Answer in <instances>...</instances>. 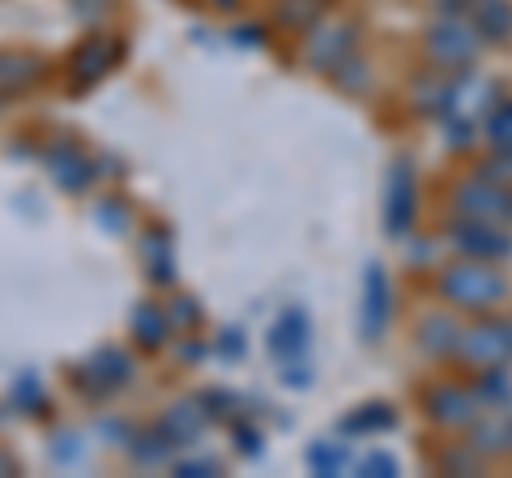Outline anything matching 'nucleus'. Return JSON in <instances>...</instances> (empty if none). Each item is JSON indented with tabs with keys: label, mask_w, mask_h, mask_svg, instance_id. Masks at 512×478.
I'll list each match as a JSON object with an SVG mask.
<instances>
[{
	"label": "nucleus",
	"mask_w": 512,
	"mask_h": 478,
	"mask_svg": "<svg viewBox=\"0 0 512 478\" xmlns=\"http://www.w3.org/2000/svg\"><path fill=\"white\" fill-rule=\"evenodd\" d=\"M440 295L448 299L453 308H466V312H487L495 308L500 299L508 295V282L504 274L495 269V261H457V265H448L444 274H440Z\"/></svg>",
	"instance_id": "f257e3e1"
},
{
	"label": "nucleus",
	"mask_w": 512,
	"mask_h": 478,
	"mask_svg": "<svg viewBox=\"0 0 512 478\" xmlns=\"http://www.w3.org/2000/svg\"><path fill=\"white\" fill-rule=\"evenodd\" d=\"M483 43L487 39L478 35L470 18H440L436 26L427 30V60L436 69L457 73V69L474 65V56L483 52Z\"/></svg>",
	"instance_id": "f03ea898"
},
{
	"label": "nucleus",
	"mask_w": 512,
	"mask_h": 478,
	"mask_svg": "<svg viewBox=\"0 0 512 478\" xmlns=\"http://www.w3.org/2000/svg\"><path fill=\"white\" fill-rule=\"evenodd\" d=\"M453 205L461 218L491 222V227H512V188L487 180L483 171L453 188Z\"/></svg>",
	"instance_id": "7ed1b4c3"
},
{
	"label": "nucleus",
	"mask_w": 512,
	"mask_h": 478,
	"mask_svg": "<svg viewBox=\"0 0 512 478\" xmlns=\"http://www.w3.org/2000/svg\"><path fill=\"white\" fill-rule=\"evenodd\" d=\"M453 355L470 368H504L512 359V325L504 321H478L457 333Z\"/></svg>",
	"instance_id": "20e7f679"
},
{
	"label": "nucleus",
	"mask_w": 512,
	"mask_h": 478,
	"mask_svg": "<svg viewBox=\"0 0 512 478\" xmlns=\"http://www.w3.org/2000/svg\"><path fill=\"white\" fill-rule=\"evenodd\" d=\"M448 244H453L461 257H474V261H504L512 252V239L504 235V227L474 222V218L453 222V227H448Z\"/></svg>",
	"instance_id": "39448f33"
},
{
	"label": "nucleus",
	"mask_w": 512,
	"mask_h": 478,
	"mask_svg": "<svg viewBox=\"0 0 512 478\" xmlns=\"http://www.w3.org/2000/svg\"><path fill=\"white\" fill-rule=\"evenodd\" d=\"M350 47H355V26L350 22H312L308 26V60L316 69H333L338 60H346L350 56Z\"/></svg>",
	"instance_id": "423d86ee"
},
{
	"label": "nucleus",
	"mask_w": 512,
	"mask_h": 478,
	"mask_svg": "<svg viewBox=\"0 0 512 478\" xmlns=\"http://www.w3.org/2000/svg\"><path fill=\"white\" fill-rule=\"evenodd\" d=\"M427 406L431 414L444 423V427H470L478 419V393L474 389H461V385H436L427 393Z\"/></svg>",
	"instance_id": "0eeeda50"
},
{
	"label": "nucleus",
	"mask_w": 512,
	"mask_h": 478,
	"mask_svg": "<svg viewBox=\"0 0 512 478\" xmlns=\"http://www.w3.org/2000/svg\"><path fill=\"white\" fill-rule=\"evenodd\" d=\"M410 218H414V171L406 163H397L389 180V218L384 222H389L393 235H406Z\"/></svg>",
	"instance_id": "6e6552de"
},
{
	"label": "nucleus",
	"mask_w": 512,
	"mask_h": 478,
	"mask_svg": "<svg viewBox=\"0 0 512 478\" xmlns=\"http://www.w3.org/2000/svg\"><path fill=\"white\" fill-rule=\"evenodd\" d=\"M466 18L483 39H508L512 35V0H470Z\"/></svg>",
	"instance_id": "1a4fd4ad"
},
{
	"label": "nucleus",
	"mask_w": 512,
	"mask_h": 478,
	"mask_svg": "<svg viewBox=\"0 0 512 478\" xmlns=\"http://www.w3.org/2000/svg\"><path fill=\"white\" fill-rule=\"evenodd\" d=\"M384 312H389V282H384L380 265H372L367 269V286H363V329H367V338H380Z\"/></svg>",
	"instance_id": "9d476101"
},
{
	"label": "nucleus",
	"mask_w": 512,
	"mask_h": 478,
	"mask_svg": "<svg viewBox=\"0 0 512 478\" xmlns=\"http://www.w3.org/2000/svg\"><path fill=\"white\" fill-rule=\"evenodd\" d=\"M116 56H120V43H116V39L94 35V39L82 47V52H77V82H94V77H103Z\"/></svg>",
	"instance_id": "9b49d317"
},
{
	"label": "nucleus",
	"mask_w": 512,
	"mask_h": 478,
	"mask_svg": "<svg viewBox=\"0 0 512 478\" xmlns=\"http://www.w3.org/2000/svg\"><path fill=\"white\" fill-rule=\"evenodd\" d=\"M457 333L461 325L453 321V316H427V325H423V350L427 355H453V346H457Z\"/></svg>",
	"instance_id": "f8f14e48"
},
{
	"label": "nucleus",
	"mask_w": 512,
	"mask_h": 478,
	"mask_svg": "<svg viewBox=\"0 0 512 478\" xmlns=\"http://www.w3.org/2000/svg\"><path fill=\"white\" fill-rule=\"evenodd\" d=\"M303 342H308V316L295 308V312H286L282 325L274 329V350H278V355H286V350H291V355H299Z\"/></svg>",
	"instance_id": "ddd939ff"
},
{
	"label": "nucleus",
	"mask_w": 512,
	"mask_h": 478,
	"mask_svg": "<svg viewBox=\"0 0 512 478\" xmlns=\"http://www.w3.org/2000/svg\"><path fill=\"white\" fill-rule=\"evenodd\" d=\"M201 427H205V419H201V414L192 410V406H175V410L167 414V440H171V444H188L192 436L201 432Z\"/></svg>",
	"instance_id": "4468645a"
},
{
	"label": "nucleus",
	"mask_w": 512,
	"mask_h": 478,
	"mask_svg": "<svg viewBox=\"0 0 512 478\" xmlns=\"http://www.w3.org/2000/svg\"><path fill=\"white\" fill-rule=\"evenodd\" d=\"M320 9H325V0H282V5H278V18H282L286 26L308 30V26L320 18Z\"/></svg>",
	"instance_id": "2eb2a0df"
},
{
	"label": "nucleus",
	"mask_w": 512,
	"mask_h": 478,
	"mask_svg": "<svg viewBox=\"0 0 512 478\" xmlns=\"http://www.w3.org/2000/svg\"><path fill=\"white\" fill-rule=\"evenodd\" d=\"M487 141L495 150H512V103L487 111Z\"/></svg>",
	"instance_id": "dca6fc26"
},
{
	"label": "nucleus",
	"mask_w": 512,
	"mask_h": 478,
	"mask_svg": "<svg viewBox=\"0 0 512 478\" xmlns=\"http://www.w3.org/2000/svg\"><path fill=\"white\" fill-rule=\"evenodd\" d=\"M73 167H86V158H82V154H73L69 146H60V150L52 154V171L60 175V184L82 188V184H86V171H73Z\"/></svg>",
	"instance_id": "f3484780"
},
{
	"label": "nucleus",
	"mask_w": 512,
	"mask_h": 478,
	"mask_svg": "<svg viewBox=\"0 0 512 478\" xmlns=\"http://www.w3.org/2000/svg\"><path fill=\"white\" fill-rule=\"evenodd\" d=\"M508 440H512V427L487 419V423L474 427V440H470V444H474V453H495V449H504Z\"/></svg>",
	"instance_id": "a211bd4d"
},
{
	"label": "nucleus",
	"mask_w": 512,
	"mask_h": 478,
	"mask_svg": "<svg viewBox=\"0 0 512 478\" xmlns=\"http://www.w3.org/2000/svg\"><path fill=\"white\" fill-rule=\"evenodd\" d=\"M133 329H137V338H141V342H146V346H158V342H163V333H167V316H163V312H158L154 304H146V308H141V312H137V321H133Z\"/></svg>",
	"instance_id": "6ab92c4d"
},
{
	"label": "nucleus",
	"mask_w": 512,
	"mask_h": 478,
	"mask_svg": "<svg viewBox=\"0 0 512 478\" xmlns=\"http://www.w3.org/2000/svg\"><path fill=\"white\" fill-rule=\"evenodd\" d=\"M308 461L320 474H338L342 461H346V449H342V444H316V449L308 453Z\"/></svg>",
	"instance_id": "aec40b11"
},
{
	"label": "nucleus",
	"mask_w": 512,
	"mask_h": 478,
	"mask_svg": "<svg viewBox=\"0 0 512 478\" xmlns=\"http://www.w3.org/2000/svg\"><path fill=\"white\" fill-rule=\"evenodd\" d=\"M483 175H487V180H495V184L512 188V150H495V158H487V163H483Z\"/></svg>",
	"instance_id": "412c9836"
},
{
	"label": "nucleus",
	"mask_w": 512,
	"mask_h": 478,
	"mask_svg": "<svg viewBox=\"0 0 512 478\" xmlns=\"http://www.w3.org/2000/svg\"><path fill=\"white\" fill-rule=\"evenodd\" d=\"M359 474H372V478L397 474V461H393V457H384V453H376V457H363V461H359Z\"/></svg>",
	"instance_id": "4be33fe9"
},
{
	"label": "nucleus",
	"mask_w": 512,
	"mask_h": 478,
	"mask_svg": "<svg viewBox=\"0 0 512 478\" xmlns=\"http://www.w3.org/2000/svg\"><path fill=\"white\" fill-rule=\"evenodd\" d=\"M440 466H444V470H478V457H474V444H470V449H466V453H461V449H453V453H448V457L440 461Z\"/></svg>",
	"instance_id": "5701e85b"
},
{
	"label": "nucleus",
	"mask_w": 512,
	"mask_h": 478,
	"mask_svg": "<svg viewBox=\"0 0 512 478\" xmlns=\"http://www.w3.org/2000/svg\"><path fill=\"white\" fill-rule=\"evenodd\" d=\"M393 423V414L389 410H367L363 419L355 414V419H350V427H359V432H367V427H389Z\"/></svg>",
	"instance_id": "b1692460"
},
{
	"label": "nucleus",
	"mask_w": 512,
	"mask_h": 478,
	"mask_svg": "<svg viewBox=\"0 0 512 478\" xmlns=\"http://www.w3.org/2000/svg\"><path fill=\"white\" fill-rule=\"evenodd\" d=\"M180 474H214V466H180Z\"/></svg>",
	"instance_id": "393cba45"
},
{
	"label": "nucleus",
	"mask_w": 512,
	"mask_h": 478,
	"mask_svg": "<svg viewBox=\"0 0 512 478\" xmlns=\"http://www.w3.org/2000/svg\"><path fill=\"white\" fill-rule=\"evenodd\" d=\"M210 5H218V9H231V5H239V0H210Z\"/></svg>",
	"instance_id": "a878e982"
}]
</instances>
